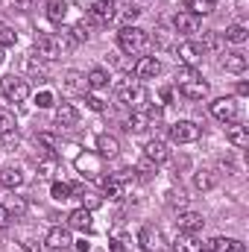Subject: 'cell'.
I'll use <instances>...</instances> for the list:
<instances>
[{"instance_id":"obj_53","label":"cell","mask_w":249,"mask_h":252,"mask_svg":"<svg viewBox=\"0 0 249 252\" xmlns=\"http://www.w3.org/2000/svg\"><path fill=\"white\" fill-rule=\"evenodd\" d=\"M249 94V82H238V97H247Z\"/></svg>"},{"instance_id":"obj_7","label":"cell","mask_w":249,"mask_h":252,"mask_svg":"<svg viewBox=\"0 0 249 252\" xmlns=\"http://www.w3.org/2000/svg\"><path fill=\"white\" fill-rule=\"evenodd\" d=\"M211 115L223 124H235L238 121V100L235 97H220L211 103Z\"/></svg>"},{"instance_id":"obj_24","label":"cell","mask_w":249,"mask_h":252,"mask_svg":"<svg viewBox=\"0 0 249 252\" xmlns=\"http://www.w3.org/2000/svg\"><path fill=\"white\" fill-rule=\"evenodd\" d=\"M226 141H229L232 147H247V144H249L247 126H241L238 121H235V124H229V129H226Z\"/></svg>"},{"instance_id":"obj_8","label":"cell","mask_w":249,"mask_h":252,"mask_svg":"<svg viewBox=\"0 0 249 252\" xmlns=\"http://www.w3.org/2000/svg\"><path fill=\"white\" fill-rule=\"evenodd\" d=\"M115 18V3L112 0H91L88 3V21L91 24H109Z\"/></svg>"},{"instance_id":"obj_18","label":"cell","mask_w":249,"mask_h":252,"mask_svg":"<svg viewBox=\"0 0 249 252\" xmlns=\"http://www.w3.org/2000/svg\"><path fill=\"white\" fill-rule=\"evenodd\" d=\"M179 94H182L185 100H205V97H208V82H202V79L185 82V85H179Z\"/></svg>"},{"instance_id":"obj_5","label":"cell","mask_w":249,"mask_h":252,"mask_svg":"<svg viewBox=\"0 0 249 252\" xmlns=\"http://www.w3.org/2000/svg\"><path fill=\"white\" fill-rule=\"evenodd\" d=\"M199 135H202V129L193 121H176L170 126V141L173 144H193V141H199Z\"/></svg>"},{"instance_id":"obj_6","label":"cell","mask_w":249,"mask_h":252,"mask_svg":"<svg viewBox=\"0 0 249 252\" xmlns=\"http://www.w3.org/2000/svg\"><path fill=\"white\" fill-rule=\"evenodd\" d=\"M138 244L144 252H161L164 250V235L156 226H141L138 229Z\"/></svg>"},{"instance_id":"obj_19","label":"cell","mask_w":249,"mask_h":252,"mask_svg":"<svg viewBox=\"0 0 249 252\" xmlns=\"http://www.w3.org/2000/svg\"><path fill=\"white\" fill-rule=\"evenodd\" d=\"M73 196H79L82 208H88V211H94V208L103 205V193H97V190H91V188H82V185H73Z\"/></svg>"},{"instance_id":"obj_48","label":"cell","mask_w":249,"mask_h":252,"mask_svg":"<svg viewBox=\"0 0 249 252\" xmlns=\"http://www.w3.org/2000/svg\"><path fill=\"white\" fill-rule=\"evenodd\" d=\"M21 250L24 252H44V244H38L35 238H24L21 241Z\"/></svg>"},{"instance_id":"obj_56","label":"cell","mask_w":249,"mask_h":252,"mask_svg":"<svg viewBox=\"0 0 249 252\" xmlns=\"http://www.w3.org/2000/svg\"><path fill=\"white\" fill-rule=\"evenodd\" d=\"M199 252H211V250H199Z\"/></svg>"},{"instance_id":"obj_34","label":"cell","mask_w":249,"mask_h":252,"mask_svg":"<svg viewBox=\"0 0 249 252\" xmlns=\"http://www.w3.org/2000/svg\"><path fill=\"white\" fill-rule=\"evenodd\" d=\"M223 38H226V41H232V44H244V41L249 38V32H247V27H244V24H232V27L223 32Z\"/></svg>"},{"instance_id":"obj_49","label":"cell","mask_w":249,"mask_h":252,"mask_svg":"<svg viewBox=\"0 0 249 252\" xmlns=\"http://www.w3.org/2000/svg\"><path fill=\"white\" fill-rule=\"evenodd\" d=\"M138 18H141V9H126V12H124V24H126V27H132Z\"/></svg>"},{"instance_id":"obj_37","label":"cell","mask_w":249,"mask_h":252,"mask_svg":"<svg viewBox=\"0 0 249 252\" xmlns=\"http://www.w3.org/2000/svg\"><path fill=\"white\" fill-rule=\"evenodd\" d=\"M56 164H59L56 156L41 158V161H38V176H41V179H53V176H56Z\"/></svg>"},{"instance_id":"obj_40","label":"cell","mask_w":249,"mask_h":252,"mask_svg":"<svg viewBox=\"0 0 249 252\" xmlns=\"http://www.w3.org/2000/svg\"><path fill=\"white\" fill-rule=\"evenodd\" d=\"M50 193H53V199H56V202H64V199H70V196H73V185H67V182H53Z\"/></svg>"},{"instance_id":"obj_12","label":"cell","mask_w":249,"mask_h":252,"mask_svg":"<svg viewBox=\"0 0 249 252\" xmlns=\"http://www.w3.org/2000/svg\"><path fill=\"white\" fill-rule=\"evenodd\" d=\"M176 223H179V232H185V235H199L202 226H205L202 214H196V211H179Z\"/></svg>"},{"instance_id":"obj_25","label":"cell","mask_w":249,"mask_h":252,"mask_svg":"<svg viewBox=\"0 0 249 252\" xmlns=\"http://www.w3.org/2000/svg\"><path fill=\"white\" fill-rule=\"evenodd\" d=\"M0 185L9 190L21 188L24 185V173L18 170V167H0Z\"/></svg>"},{"instance_id":"obj_21","label":"cell","mask_w":249,"mask_h":252,"mask_svg":"<svg viewBox=\"0 0 249 252\" xmlns=\"http://www.w3.org/2000/svg\"><path fill=\"white\" fill-rule=\"evenodd\" d=\"M109 70L106 67H91L88 73H85V82H88V88H94V91H103V88H109Z\"/></svg>"},{"instance_id":"obj_46","label":"cell","mask_w":249,"mask_h":252,"mask_svg":"<svg viewBox=\"0 0 249 252\" xmlns=\"http://www.w3.org/2000/svg\"><path fill=\"white\" fill-rule=\"evenodd\" d=\"M6 208H9V214H12V211H15V214H24L27 202H24L21 196H9V199H6Z\"/></svg>"},{"instance_id":"obj_15","label":"cell","mask_w":249,"mask_h":252,"mask_svg":"<svg viewBox=\"0 0 249 252\" xmlns=\"http://www.w3.org/2000/svg\"><path fill=\"white\" fill-rule=\"evenodd\" d=\"M67 229H76V232H91V211L88 208H73L67 214Z\"/></svg>"},{"instance_id":"obj_9","label":"cell","mask_w":249,"mask_h":252,"mask_svg":"<svg viewBox=\"0 0 249 252\" xmlns=\"http://www.w3.org/2000/svg\"><path fill=\"white\" fill-rule=\"evenodd\" d=\"M132 73H135L138 79H156V76L161 73V62H158L156 56H138L135 64H132Z\"/></svg>"},{"instance_id":"obj_44","label":"cell","mask_w":249,"mask_h":252,"mask_svg":"<svg viewBox=\"0 0 249 252\" xmlns=\"http://www.w3.org/2000/svg\"><path fill=\"white\" fill-rule=\"evenodd\" d=\"M85 106H88L91 112H103V109H106V100L97 97V94H85Z\"/></svg>"},{"instance_id":"obj_3","label":"cell","mask_w":249,"mask_h":252,"mask_svg":"<svg viewBox=\"0 0 249 252\" xmlns=\"http://www.w3.org/2000/svg\"><path fill=\"white\" fill-rule=\"evenodd\" d=\"M35 50H38V56L44 62H53V59H59L64 53V44H62V38L53 35V32H38L35 35Z\"/></svg>"},{"instance_id":"obj_16","label":"cell","mask_w":249,"mask_h":252,"mask_svg":"<svg viewBox=\"0 0 249 252\" xmlns=\"http://www.w3.org/2000/svg\"><path fill=\"white\" fill-rule=\"evenodd\" d=\"M64 91L67 94H85L88 91V82H85V73H79V70H67L62 79Z\"/></svg>"},{"instance_id":"obj_52","label":"cell","mask_w":249,"mask_h":252,"mask_svg":"<svg viewBox=\"0 0 249 252\" xmlns=\"http://www.w3.org/2000/svg\"><path fill=\"white\" fill-rule=\"evenodd\" d=\"M158 97H161V103H170V100H173V91H170V88H161Z\"/></svg>"},{"instance_id":"obj_23","label":"cell","mask_w":249,"mask_h":252,"mask_svg":"<svg viewBox=\"0 0 249 252\" xmlns=\"http://www.w3.org/2000/svg\"><path fill=\"white\" fill-rule=\"evenodd\" d=\"M24 67H27V73L32 76V79H38V82H44L47 79V62L41 59V56H27V62H24Z\"/></svg>"},{"instance_id":"obj_55","label":"cell","mask_w":249,"mask_h":252,"mask_svg":"<svg viewBox=\"0 0 249 252\" xmlns=\"http://www.w3.org/2000/svg\"><path fill=\"white\" fill-rule=\"evenodd\" d=\"M3 59H6V56H3V47H0V64H3Z\"/></svg>"},{"instance_id":"obj_43","label":"cell","mask_w":249,"mask_h":252,"mask_svg":"<svg viewBox=\"0 0 249 252\" xmlns=\"http://www.w3.org/2000/svg\"><path fill=\"white\" fill-rule=\"evenodd\" d=\"M18 41V35H15V30L6 24V21H0V47H12Z\"/></svg>"},{"instance_id":"obj_42","label":"cell","mask_w":249,"mask_h":252,"mask_svg":"<svg viewBox=\"0 0 249 252\" xmlns=\"http://www.w3.org/2000/svg\"><path fill=\"white\" fill-rule=\"evenodd\" d=\"M176 79H179V85H185V82L202 79V76H199V70H196V67H190V64H182V67L176 70Z\"/></svg>"},{"instance_id":"obj_35","label":"cell","mask_w":249,"mask_h":252,"mask_svg":"<svg viewBox=\"0 0 249 252\" xmlns=\"http://www.w3.org/2000/svg\"><path fill=\"white\" fill-rule=\"evenodd\" d=\"M147 126H150L147 112H132V115L126 118V129H129V132H144Z\"/></svg>"},{"instance_id":"obj_13","label":"cell","mask_w":249,"mask_h":252,"mask_svg":"<svg viewBox=\"0 0 249 252\" xmlns=\"http://www.w3.org/2000/svg\"><path fill=\"white\" fill-rule=\"evenodd\" d=\"M73 241H70V229L67 226H53L50 232H47V238H44V247H50V250H67Z\"/></svg>"},{"instance_id":"obj_28","label":"cell","mask_w":249,"mask_h":252,"mask_svg":"<svg viewBox=\"0 0 249 252\" xmlns=\"http://www.w3.org/2000/svg\"><path fill=\"white\" fill-rule=\"evenodd\" d=\"M217 185V173L214 170H196L193 173V188L196 190H211Z\"/></svg>"},{"instance_id":"obj_39","label":"cell","mask_w":249,"mask_h":252,"mask_svg":"<svg viewBox=\"0 0 249 252\" xmlns=\"http://www.w3.org/2000/svg\"><path fill=\"white\" fill-rule=\"evenodd\" d=\"M38 144L47 150V156H56V158H59V141H56V135L41 132V135H38Z\"/></svg>"},{"instance_id":"obj_1","label":"cell","mask_w":249,"mask_h":252,"mask_svg":"<svg viewBox=\"0 0 249 252\" xmlns=\"http://www.w3.org/2000/svg\"><path fill=\"white\" fill-rule=\"evenodd\" d=\"M118 44L126 56H141L150 50V32L141 30V27H124L118 32Z\"/></svg>"},{"instance_id":"obj_31","label":"cell","mask_w":249,"mask_h":252,"mask_svg":"<svg viewBox=\"0 0 249 252\" xmlns=\"http://www.w3.org/2000/svg\"><path fill=\"white\" fill-rule=\"evenodd\" d=\"M124 190H126V185L115 176V173H112L109 179H103V193H106L109 199H121V196H124Z\"/></svg>"},{"instance_id":"obj_47","label":"cell","mask_w":249,"mask_h":252,"mask_svg":"<svg viewBox=\"0 0 249 252\" xmlns=\"http://www.w3.org/2000/svg\"><path fill=\"white\" fill-rule=\"evenodd\" d=\"M35 103H38V109H50V106H56V97H53L50 91H41V94L35 97Z\"/></svg>"},{"instance_id":"obj_45","label":"cell","mask_w":249,"mask_h":252,"mask_svg":"<svg viewBox=\"0 0 249 252\" xmlns=\"http://www.w3.org/2000/svg\"><path fill=\"white\" fill-rule=\"evenodd\" d=\"M185 193H182V190H179V193H176V190H170V193H167V205H170V208H179V211H182V208H185Z\"/></svg>"},{"instance_id":"obj_17","label":"cell","mask_w":249,"mask_h":252,"mask_svg":"<svg viewBox=\"0 0 249 252\" xmlns=\"http://www.w3.org/2000/svg\"><path fill=\"white\" fill-rule=\"evenodd\" d=\"M121 153V141L115 135H100L97 138V156L100 158H115Z\"/></svg>"},{"instance_id":"obj_10","label":"cell","mask_w":249,"mask_h":252,"mask_svg":"<svg viewBox=\"0 0 249 252\" xmlns=\"http://www.w3.org/2000/svg\"><path fill=\"white\" fill-rule=\"evenodd\" d=\"M0 141L3 144H12L18 141V124H15V112L0 106Z\"/></svg>"},{"instance_id":"obj_14","label":"cell","mask_w":249,"mask_h":252,"mask_svg":"<svg viewBox=\"0 0 249 252\" xmlns=\"http://www.w3.org/2000/svg\"><path fill=\"white\" fill-rule=\"evenodd\" d=\"M144 158H150L153 164H164V161L170 158V150H167L164 141L153 138V141H147V147H144Z\"/></svg>"},{"instance_id":"obj_26","label":"cell","mask_w":249,"mask_h":252,"mask_svg":"<svg viewBox=\"0 0 249 252\" xmlns=\"http://www.w3.org/2000/svg\"><path fill=\"white\" fill-rule=\"evenodd\" d=\"M64 35H67L73 44H82V41H88V35H91V21H76L70 30H64Z\"/></svg>"},{"instance_id":"obj_20","label":"cell","mask_w":249,"mask_h":252,"mask_svg":"<svg viewBox=\"0 0 249 252\" xmlns=\"http://www.w3.org/2000/svg\"><path fill=\"white\" fill-rule=\"evenodd\" d=\"M173 27H176V32H199V15H193V12H179V15L173 18Z\"/></svg>"},{"instance_id":"obj_2","label":"cell","mask_w":249,"mask_h":252,"mask_svg":"<svg viewBox=\"0 0 249 252\" xmlns=\"http://www.w3.org/2000/svg\"><path fill=\"white\" fill-rule=\"evenodd\" d=\"M118 100L129 106L132 112H144L147 106H150V94H147V88L141 85V82H135V79H126L118 85Z\"/></svg>"},{"instance_id":"obj_36","label":"cell","mask_w":249,"mask_h":252,"mask_svg":"<svg viewBox=\"0 0 249 252\" xmlns=\"http://www.w3.org/2000/svg\"><path fill=\"white\" fill-rule=\"evenodd\" d=\"M76 167H79L82 173H88V176H97V173H100V161H97L94 156H79V158H76Z\"/></svg>"},{"instance_id":"obj_22","label":"cell","mask_w":249,"mask_h":252,"mask_svg":"<svg viewBox=\"0 0 249 252\" xmlns=\"http://www.w3.org/2000/svg\"><path fill=\"white\" fill-rule=\"evenodd\" d=\"M208 250L211 252H247V247H244L241 241H235V238H223V235H217V238L208 244Z\"/></svg>"},{"instance_id":"obj_38","label":"cell","mask_w":249,"mask_h":252,"mask_svg":"<svg viewBox=\"0 0 249 252\" xmlns=\"http://www.w3.org/2000/svg\"><path fill=\"white\" fill-rule=\"evenodd\" d=\"M199 44H202V50H205V53H214V50H220V47H223V35H220V32H205V38H202Z\"/></svg>"},{"instance_id":"obj_32","label":"cell","mask_w":249,"mask_h":252,"mask_svg":"<svg viewBox=\"0 0 249 252\" xmlns=\"http://www.w3.org/2000/svg\"><path fill=\"white\" fill-rule=\"evenodd\" d=\"M64 15H67V3L64 0H47V21L62 24Z\"/></svg>"},{"instance_id":"obj_41","label":"cell","mask_w":249,"mask_h":252,"mask_svg":"<svg viewBox=\"0 0 249 252\" xmlns=\"http://www.w3.org/2000/svg\"><path fill=\"white\" fill-rule=\"evenodd\" d=\"M156 170H158V164H153L150 158H141V161H138V167H135V176H138V179H153V173H156Z\"/></svg>"},{"instance_id":"obj_11","label":"cell","mask_w":249,"mask_h":252,"mask_svg":"<svg viewBox=\"0 0 249 252\" xmlns=\"http://www.w3.org/2000/svg\"><path fill=\"white\" fill-rule=\"evenodd\" d=\"M176 56H179V62L182 64H190V67H193V64L205 56V50H202L199 41H182V44L176 47Z\"/></svg>"},{"instance_id":"obj_50","label":"cell","mask_w":249,"mask_h":252,"mask_svg":"<svg viewBox=\"0 0 249 252\" xmlns=\"http://www.w3.org/2000/svg\"><path fill=\"white\" fill-rule=\"evenodd\" d=\"M9 223H12V214H9V208L0 202V229H6Z\"/></svg>"},{"instance_id":"obj_33","label":"cell","mask_w":249,"mask_h":252,"mask_svg":"<svg viewBox=\"0 0 249 252\" xmlns=\"http://www.w3.org/2000/svg\"><path fill=\"white\" fill-rule=\"evenodd\" d=\"M185 12H193V15H211L214 12V0H182Z\"/></svg>"},{"instance_id":"obj_4","label":"cell","mask_w":249,"mask_h":252,"mask_svg":"<svg viewBox=\"0 0 249 252\" xmlns=\"http://www.w3.org/2000/svg\"><path fill=\"white\" fill-rule=\"evenodd\" d=\"M0 88H3V94H6L9 103H24V100L30 97V82H27L24 76H15V73L3 76Z\"/></svg>"},{"instance_id":"obj_29","label":"cell","mask_w":249,"mask_h":252,"mask_svg":"<svg viewBox=\"0 0 249 252\" xmlns=\"http://www.w3.org/2000/svg\"><path fill=\"white\" fill-rule=\"evenodd\" d=\"M173 250H176V252H199V250H202V244L196 241V235H185V232H179V238H176Z\"/></svg>"},{"instance_id":"obj_51","label":"cell","mask_w":249,"mask_h":252,"mask_svg":"<svg viewBox=\"0 0 249 252\" xmlns=\"http://www.w3.org/2000/svg\"><path fill=\"white\" fill-rule=\"evenodd\" d=\"M109 252H129V250H126L124 241H112V244H109Z\"/></svg>"},{"instance_id":"obj_27","label":"cell","mask_w":249,"mask_h":252,"mask_svg":"<svg viewBox=\"0 0 249 252\" xmlns=\"http://www.w3.org/2000/svg\"><path fill=\"white\" fill-rule=\"evenodd\" d=\"M76 121H79V112H76L70 103H59V106H56V124L59 126H73Z\"/></svg>"},{"instance_id":"obj_30","label":"cell","mask_w":249,"mask_h":252,"mask_svg":"<svg viewBox=\"0 0 249 252\" xmlns=\"http://www.w3.org/2000/svg\"><path fill=\"white\" fill-rule=\"evenodd\" d=\"M223 67L229 70V73H244L247 70V56L244 53H226V59H223Z\"/></svg>"},{"instance_id":"obj_54","label":"cell","mask_w":249,"mask_h":252,"mask_svg":"<svg viewBox=\"0 0 249 252\" xmlns=\"http://www.w3.org/2000/svg\"><path fill=\"white\" fill-rule=\"evenodd\" d=\"M73 247H76V252H88V244H85V241H76Z\"/></svg>"}]
</instances>
